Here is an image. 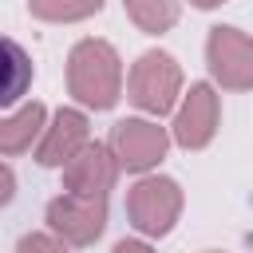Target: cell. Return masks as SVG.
Masks as SVG:
<instances>
[{
	"mask_svg": "<svg viewBox=\"0 0 253 253\" xmlns=\"http://www.w3.org/2000/svg\"><path fill=\"white\" fill-rule=\"evenodd\" d=\"M126 87H130V99H134L142 111L166 115V111L174 107L178 87H182V71H178V63H174L166 51H146V55L134 63Z\"/></svg>",
	"mask_w": 253,
	"mask_h": 253,
	"instance_id": "obj_2",
	"label": "cell"
},
{
	"mask_svg": "<svg viewBox=\"0 0 253 253\" xmlns=\"http://www.w3.org/2000/svg\"><path fill=\"white\" fill-rule=\"evenodd\" d=\"M47 225L71 245H91L107 225V202L83 198V194H63L47 206Z\"/></svg>",
	"mask_w": 253,
	"mask_h": 253,
	"instance_id": "obj_4",
	"label": "cell"
},
{
	"mask_svg": "<svg viewBox=\"0 0 253 253\" xmlns=\"http://www.w3.org/2000/svg\"><path fill=\"white\" fill-rule=\"evenodd\" d=\"M12 194H16V178H12V170H8V166H0V206H8V202H12Z\"/></svg>",
	"mask_w": 253,
	"mask_h": 253,
	"instance_id": "obj_15",
	"label": "cell"
},
{
	"mask_svg": "<svg viewBox=\"0 0 253 253\" xmlns=\"http://www.w3.org/2000/svg\"><path fill=\"white\" fill-rule=\"evenodd\" d=\"M213 126H217V95L206 87V83H194L182 111H178V123H174V138L190 150L206 146L213 138Z\"/></svg>",
	"mask_w": 253,
	"mask_h": 253,
	"instance_id": "obj_8",
	"label": "cell"
},
{
	"mask_svg": "<svg viewBox=\"0 0 253 253\" xmlns=\"http://www.w3.org/2000/svg\"><path fill=\"white\" fill-rule=\"evenodd\" d=\"M206 51H210V71L221 79V87L245 91L253 83V47H249L245 32H237V28H213Z\"/></svg>",
	"mask_w": 253,
	"mask_h": 253,
	"instance_id": "obj_5",
	"label": "cell"
},
{
	"mask_svg": "<svg viewBox=\"0 0 253 253\" xmlns=\"http://www.w3.org/2000/svg\"><path fill=\"white\" fill-rule=\"evenodd\" d=\"M198 8H213V4H221V0H194Z\"/></svg>",
	"mask_w": 253,
	"mask_h": 253,
	"instance_id": "obj_17",
	"label": "cell"
},
{
	"mask_svg": "<svg viewBox=\"0 0 253 253\" xmlns=\"http://www.w3.org/2000/svg\"><path fill=\"white\" fill-rule=\"evenodd\" d=\"M115 253H154L150 245H142V241H119L115 245Z\"/></svg>",
	"mask_w": 253,
	"mask_h": 253,
	"instance_id": "obj_16",
	"label": "cell"
},
{
	"mask_svg": "<svg viewBox=\"0 0 253 253\" xmlns=\"http://www.w3.org/2000/svg\"><path fill=\"white\" fill-rule=\"evenodd\" d=\"M16 253H67V245H59L55 237H47V233H32V237H24L20 241V249Z\"/></svg>",
	"mask_w": 253,
	"mask_h": 253,
	"instance_id": "obj_14",
	"label": "cell"
},
{
	"mask_svg": "<svg viewBox=\"0 0 253 253\" xmlns=\"http://www.w3.org/2000/svg\"><path fill=\"white\" fill-rule=\"evenodd\" d=\"M119 166L111 158L107 146H83L67 166H63V182L71 194H83V198H103L115 182Z\"/></svg>",
	"mask_w": 253,
	"mask_h": 253,
	"instance_id": "obj_7",
	"label": "cell"
},
{
	"mask_svg": "<svg viewBox=\"0 0 253 253\" xmlns=\"http://www.w3.org/2000/svg\"><path fill=\"white\" fill-rule=\"evenodd\" d=\"M182 210V194L170 178H142L130 194H126V213L142 233H170L174 217Z\"/></svg>",
	"mask_w": 253,
	"mask_h": 253,
	"instance_id": "obj_3",
	"label": "cell"
},
{
	"mask_svg": "<svg viewBox=\"0 0 253 253\" xmlns=\"http://www.w3.org/2000/svg\"><path fill=\"white\" fill-rule=\"evenodd\" d=\"M28 87H32V55L16 40L0 36V107H12L16 99H24Z\"/></svg>",
	"mask_w": 253,
	"mask_h": 253,
	"instance_id": "obj_10",
	"label": "cell"
},
{
	"mask_svg": "<svg viewBox=\"0 0 253 253\" xmlns=\"http://www.w3.org/2000/svg\"><path fill=\"white\" fill-rule=\"evenodd\" d=\"M119 83H123V71H119V55L111 43H103V40L75 43V51L67 59V87L79 103L107 111L119 99Z\"/></svg>",
	"mask_w": 253,
	"mask_h": 253,
	"instance_id": "obj_1",
	"label": "cell"
},
{
	"mask_svg": "<svg viewBox=\"0 0 253 253\" xmlns=\"http://www.w3.org/2000/svg\"><path fill=\"white\" fill-rule=\"evenodd\" d=\"M32 16L40 20H83L103 8V0H28Z\"/></svg>",
	"mask_w": 253,
	"mask_h": 253,
	"instance_id": "obj_13",
	"label": "cell"
},
{
	"mask_svg": "<svg viewBox=\"0 0 253 253\" xmlns=\"http://www.w3.org/2000/svg\"><path fill=\"white\" fill-rule=\"evenodd\" d=\"M166 150V134L162 126L154 123H142V119H123L115 123L111 130V158L115 166H126V170H146L162 158Z\"/></svg>",
	"mask_w": 253,
	"mask_h": 253,
	"instance_id": "obj_6",
	"label": "cell"
},
{
	"mask_svg": "<svg viewBox=\"0 0 253 253\" xmlns=\"http://www.w3.org/2000/svg\"><path fill=\"white\" fill-rule=\"evenodd\" d=\"M43 126V107L32 103V107H20L12 119L0 123V154H20L32 146V138L40 134Z\"/></svg>",
	"mask_w": 253,
	"mask_h": 253,
	"instance_id": "obj_11",
	"label": "cell"
},
{
	"mask_svg": "<svg viewBox=\"0 0 253 253\" xmlns=\"http://www.w3.org/2000/svg\"><path fill=\"white\" fill-rule=\"evenodd\" d=\"M83 146H87V119L79 111H59L55 123L47 126L36 158H40V166H67Z\"/></svg>",
	"mask_w": 253,
	"mask_h": 253,
	"instance_id": "obj_9",
	"label": "cell"
},
{
	"mask_svg": "<svg viewBox=\"0 0 253 253\" xmlns=\"http://www.w3.org/2000/svg\"><path fill=\"white\" fill-rule=\"evenodd\" d=\"M126 12L142 32L158 36L178 20V0H126Z\"/></svg>",
	"mask_w": 253,
	"mask_h": 253,
	"instance_id": "obj_12",
	"label": "cell"
}]
</instances>
